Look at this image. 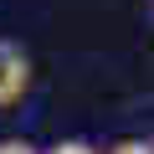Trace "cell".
<instances>
[{
	"label": "cell",
	"instance_id": "cell-1",
	"mask_svg": "<svg viewBox=\"0 0 154 154\" xmlns=\"http://www.w3.org/2000/svg\"><path fill=\"white\" fill-rule=\"evenodd\" d=\"M26 88H31V57L16 41H0V108L21 103Z\"/></svg>",
	"mask_w": 154,
	"mask_h": 154
},
{
	"label": "cell",
	"instance_id": "cell-2",
	"mask_svg": "<svg viewBox=\"0 0 154 154\" xmlns=\"http://www.w3.org/2000/svg\"><path fill=\"white\" fill-rule=\"evenodd\" d=\"M41 154H103V149H93L88 139H62V144H51V149H41Z\"/></svg>",
	"mask_w": 154,
	"mask_h": 154
},
{
	"label": "cell",
	"instance_id": "cell-3",
	"mask_svg": "<svg viewBox=\"0 0 154 154\" xmlns=\"http://www.w3.org/2000/svg\"><path fill=\"white\" fill-rule=\"evenodd\" d=\"M108 154H154V139H118Z\"/></svg>",
	"mask_w": 154,
	"mask_h": 154
},
{
	"label": "cell",
	"instance_id": "cell-4",
	"mask_svg": "<svg viewBox=\"0 0 154 154\" xmlns=\"http://www.w3.org/2000/svg\"><path fill=\"white\" fill-rule=\"evenodd\" d=\"M0 154H41V149L26 144V139H0Z\"/></svg>",
	"mask_w": 154,
	"mask_h": 154
}]
</instances>
